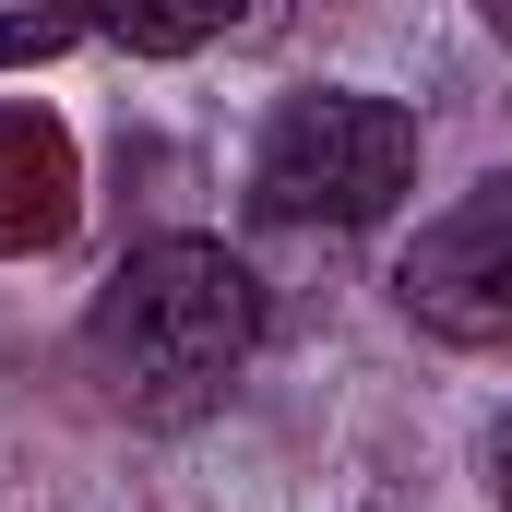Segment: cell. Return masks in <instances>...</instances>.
<instances>
[{
  "label": "cell",
  "instance_id": "cell-1",
  "mask_svg": "<svg viewBox=\"0 0 512 512\" xmlns=\"http://www.w3.org/2000/svg\"><path fill=\"white\" fill-rule=\"evenodd\" d=\"M251 346H262V286L227 239H143L96 286V322H84V358L131 429L215 417V393L251 370Z\"/></svg>",
  "mask_w": 512,
  "mask_h": 512
},
{
  "label": "cell",
  "instance_id": "cell-2",
  "mask_svg": "<svg viewBox=\"0 0 512 512\" xmlns=\"http://www.w3.org/2000/svg\"><path fill=\"white\" fill-rule=\"evenodd\" d=\"M405 191H417V120L370 84H310L251 143L262 227H382Z\"/></svg>",
  "mask_w": 512,
  "mask_h": 512
},
{
  "label": "cell",
  "instance_id": "cell-3",
  "mask_svg": "<svg viewBox=\"0 0 512 512\" xmlns=\"http://www.w3.org/2000/svg\"><path fill=\"white\" fill-rule=\"evenodd\" d=\"M393 298H405V322L441 334V346H501L512 334V167L477 179L465 203H441V215L405 239Z\"/></svg>",
  "mask_w": 512,
  "mask_h": 512
},
{
  "label": "cell",
  "instance_id": "cell-4",
  "mask_svg": "<svg viewBox=\"0 0 512 512\" xmlns=\"http://www.w3.org/2000/svg\"><path fill=\"white\" fill-rule=\"evenodd\" d=\"M84 215V155L48 108H0V262H36Z\"/></svg>",
  "mask_w": 512,
  "mask_h": 512
},
{
  "label": "cell",
  "instance_id": "cell-5",
  "mask_svg": "<svg viewBox=\"0 0 512 512\" xmlns=\"http://www.w3.org/2000/svg\"><path fill=\"white\" fill-rule=\"evenodd\" d=\"M72 24H96V36H120L131 60H191V48H215L227 24H251L262 0H60Z\"/></svg>",
  "mask_w": 512,
  "mask_h": 512
},
{
  "label": "cell",
  "instance_id": "cell-6",
  "mask_svg": "<svg viewBox=\"0 0 512 512\" xmlns=\"http://www.w3.org/2000/svg\"><path fill=\"white\" fill-rule=\"evenodd\" d=\"M72 36H84V24H72L60 0H48V12H0V72H12V60H48V48H72Z\"/></svg>",
  "mask_w": 512,
  "mask_h": 512
},
{
  "label": "cell",
  "instance_id": "cell-7",
  "mask_svg": "<svg viewBox=\"0 0 512 512\" xmlns=\"http://www.w3.org/2000/svg\"><path fill=\"white\" fill-rule=\"evenodd\" d=\"M489 477H501V512H512V417L489 429Z\"/></svg>",
  "mask_w": 512,
  "mask_h": 512
},
{
  "label": "cell",
  "instance_id": "cell-8",
  "mask_svg": "<svg viewBox=\"0 0 512 512\" xmlns=\"http://www.w3.org/2000/svg\"><path fill=\"white\" fill-rule=\"evenodd\" d=\"M477 12H489V24H501V36H512V0H477Z\"/></svg>",
  "mask_w": 512,
  "mask_h": 512
}]
</instances>
